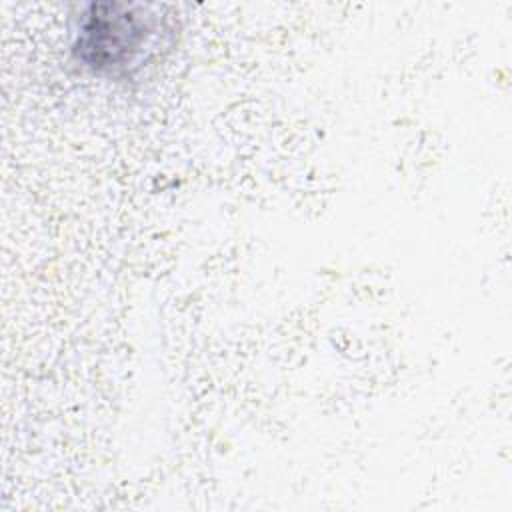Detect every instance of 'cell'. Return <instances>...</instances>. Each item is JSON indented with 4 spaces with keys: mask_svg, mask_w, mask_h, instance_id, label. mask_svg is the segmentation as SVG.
<instances>
[{
    "mask_svg": "<svg viewBox=\"0 0 512 512\" xmlns=\"http://www.w3.org/2000/svg\"><path fill=\"white\" fill-rule=\"evenodd\" d=\"M176 38V22L162 6L88 2L70 20L68 54L80 72L114 84L142 78Z\"/></svg>",
    "mask_w": 512,
    "mask_h": 512,
    "instance_id": "6da1fadb",
    "label": "cell"
}]
</instances>
